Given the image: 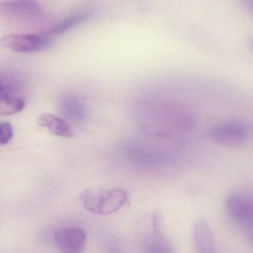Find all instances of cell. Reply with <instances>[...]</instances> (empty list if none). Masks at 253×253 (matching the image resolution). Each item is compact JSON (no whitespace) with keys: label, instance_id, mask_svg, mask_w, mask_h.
I'll use <instances>...</instances> for the list:
<instances>
[{"label":"cell","instance_id":"1","mask_svg":"<svg viewBox=\"0 0 253 253\" xmlns=\"http://www.w3.org/2000/svg\"><path fill=\"white\" fill-rule=\"evenodd\" d=\"M82 202L90 213L108 215L124 208L129 202V196L121 188L89 189L82 194Z\"/></svg>","mask_w":253,"mask_h":253},{"label":"cell","instance_id":"2","mask_svg":"<svg viewBox=\"0 0 253 253\" xmlns=\"http://www.w3.org/2000/svg\"><path fill=\"white\" fill-rule=\"evenodd\" d=\"M42 14V8L36 0H4L0 2V15L10 22H32Z\"/></svg>","mask_w":253,"mask_h":253},{"label":"cell","instance_id":"3","mask_svg":"<svg viewBox=\"0 0 253 253\" xmlns=\"http://www.w3.org/2000/svg\"><path fill=\"white\" fill-rule=\"evenodd\" d=\"M228 216L248 232L253 240V202L239 193H231L225 200Z\"/></svg>","mask_w":253,"mask_h":253},{"label":"cell","instance_id":"4","mask_svg":"<svg viewBox=\"0 0 253 253\" xmlns=\"http://www.w3.org/2000/svg\"><path fill=\"white\" fill-rule=\"evenodd\" d=\"M208 137L212 142L227 147H237L246 142L248 132L239 123L225 122L210 128Z\"/></svg>","mask_w":253,"mask_h":253},{"label":"cell","instance_id":"5","mask_svg":"<svg viewBox=\"0 0 253 253\" xmlns=\"http://www.w3.org/2000/svg\"><path fill=\"white\" fill-rule=\"evenodd\" d=\"M51 42L50 34H12L2 37L1 46L17 53H31L42 50Z\"/></svg>","mask_w":253,"mask_h":253},{"label":"cell","instance_id":"6","mask_svg":"<svg viewBox=\"0 0 253 253\" xmlns=\"http://www.w3.org/2000/svg\"><path fill=\"white\" fill-rule=\"evenodd\" d=\"M86 234L80 227H68L56 233L55 242L62 253H83Z\"/></svg>","mask_w":253,"mask_h":253},{"label":"cell","instance_id":"7","mask_svg":"<svg viewBox=\"0 0 253 253\" xmlns=\"http://www.w3.org/2000/svg\"><path fill=\"white\" fill-rule=\"evenodd\" d=\"M193 238L196 253H217L213 233L208 221L199 219L195 223Z\"/></svg>","mask_w":253,"mask_h":253},{"label":"cell","instance_id":"8","mask_svg":"<svg viewBox=\"0 0 253 253\" xmlns=\"http://www.w3.org/2000/svg\"><path fill=\"white\" fill-rule=\"evenodd\" d=\"M38 124L46 128L50 133L62 138H69L74 136L72 127L68 122L51 114H43L38 119Z\"/></svg>","mask_w":253,"mask_h":253},{"label":"cell","instance_id":"9","mask_svg":"<svg viewBox=\"0 0 253 253\" xmlns=\"http://www.w3.org/2000/svg\"><path fill=\"white\" fill-rule=\"evenodd\" d=\"M93 12L91 10H84V11L74 13L50 29L49 34L50 35H59V34H65L72 28H76L78 25L90 20L93 18Z\"/></svg>","mask_w":253,"mask_h":253},{"label":"cell","instance_id":"10","mask_svg":"<svg viewBox=\"0 0 253 253\" xmlns=\"http://www.w3.org/2000/svg\"><path fill=\"white\" fill-rule=\"evenodd\" d=\"M62 110L65 116L74 121L80 122L84 118L86 114L84 102L74 96L67 95L62 102Z\"/></svg>","mask_w":253,"mask_h":253},{"label":"cell","instance_id":"11","mask_svg":"<svg viewBox=\"0 0 253 253\" xmlns=\"http://www.w3.org/2000/svg\"><path fill=\"white\" fill-rule=\"evenodd\" d=\"M147 253H174L170 242L162 235V231L154 232L149 241Z\"/></svg>","mask_w":253,"mask_h":253},{"label":"cell","instance_id":"12","mask_svg":"<svg viewBox=\"0 0 253 253\" xmlns=\"http://www.w3.org/2000/svg\"><path fill=\"white\" fill-rule=\"evenodd\" d=\"M25 102L17 96L0 98V116H10L23 111Z\"/></svg>","mask_w":253,"mask_h":253},{"label":"cell","instance_id":"13","mask_svg":"<svg viewBox=\"0 0 253 253\" xmlns=\"http://www.w3.org/2000/svg\"><path fill=\"white\" fill-rule=\"evenodd\" d=\"M17 84L13 80L0 78V98L12 96L18 89Z\"/></svg>","mask_w":253,"mask_h":253},{"label":"cell","instance_id":"14","mask_svg":"<svg viewBox=\"0 0 253 253\" xmlns=\"http://www.w3.org/2000/svg\"><path fill=\"white\" fill-rule=\"evenodd\" d=\"M13 130L11 125L8 123L0 124V144H6L11 140Z\"/></svg>","mask_w":253,"mask_h":253},{"label":"cell","instance_id":"15","mask_svg":"<svg viewBox=\"0 0 253 253\" xmlns=\"http://www.w3.org/2000/svg\"><path fill=\"white\" fill-rule=\"evenodd\" d=\"M242 4L249 13L253 14V0H242Z\"/></svg>","mask_w":253,"mask_h":253},{"label":"cell","instance_id":"16","mask_svg":"<svg viewBox=\"0 0 253 253\" xmlns=\"http://www.w3.org/2000/svg\"><path fill=\"white\" fill-rule=\"evenodd\" d=\"M249 46L251 47V50L253 51V37H251L249 40Z\"/></svg>","mask_w":253,"mask_h":253},{"label":"cell","instance_id":"17","mask_svg":"<svg viewBox=\"0 0 253 253\" xmlns=\"http://www.w3.org/2000/svg\"><path fill=\"white\" fill-rule=\"evenodd\" d=\"M110 253H123L121 251H118V250H114V251H111Z\"/></svg>","mask_w":253,"mask_h":253}]
</instances>
